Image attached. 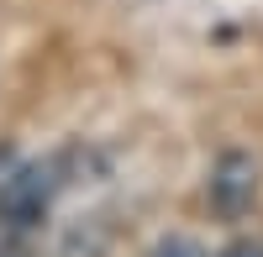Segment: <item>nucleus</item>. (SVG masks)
Segmentation results:
<instances>
[{"mask_svg": "<svg viewBox=\"0 0 263 257\" xmlns=\"http://www.w3.org/2000/svg\"><path fill=\"white\" fill-rule=\"evenodd\" d=\"M58 184H63V163L58 158L21 163L16 174L0 184V252L6 257H27V237L42 226Z\"/></svg>", "mask_w": 263, "mask_h": 257, "instance_id": "nucleus-1", "label": "nucleus"}, {"mask_svg": "<svg viewBox=\"0 0 263 257\" xmlns=\"http://www.w3.org/2000/svg\"><path fill=\"white\" fill-rule=\"evenodd\" d=\"M205 195H211V210L221 221H242L248 210L258 205V163L248 153H221L211 163Z\"/></svg>", "mask_w": 263, "mask_h": 257, "instance_id": "nucleus-2", "label": "nucleus"}, {"mask_svg": "<svg viewBox=\"0 0 263 257\" xmlns=\"http://www.w3.org/2000/svg\"><path fill=\"white\" fill-rule=\"evenodd\" d=\"M147 257H205V247L195 242V237H163Z\"/></svg>", "mask_w": 263, "mask_h": 257, "instance_id": "nucleus-3", "label": "nucleus"}, {"mask_svg": "<svg viewBox=\"0 0 263 257\" xmlns=\"http://www.w3.org/2000/svg\"><path fill=\"white\" fill-rule=\"evenodd\" d=\"M221 257H263V242H232Z\"/></svg>", "mask_w": 263, "mask_h": 257, "instance_id": "nucleus-4", "label": "nucleus"}]
</instances>
